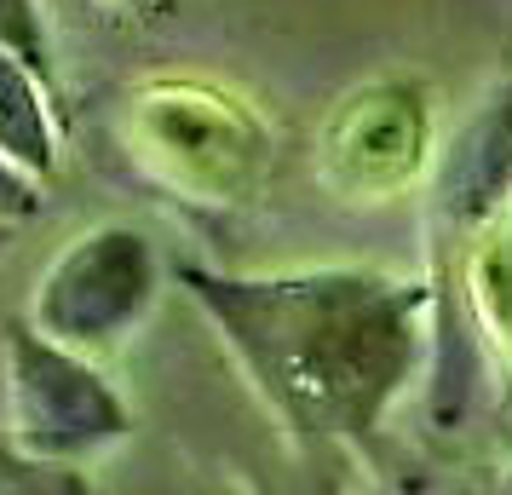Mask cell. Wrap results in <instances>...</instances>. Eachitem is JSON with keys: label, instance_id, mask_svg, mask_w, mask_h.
<instances>
[{"label": "cell", "instance_id": "obj_1", "mask_svg": "<svg viewBox=\"0 0 512 495\" xmlns=\"http://www.w3.org/2000/svg\"><path fill=\"white\" fill-rule=\"evenodd\" d=\"M173 283L213 323L259 403L311 449H369L403 392L432 369V277L380 265H311L231 277L179 265Z\"/></svg>", "mask_w": 512, "mask_h": 495}, {"label": "cell", "instance_id": "obj_2", "mask_svg": "<svg viewBox=\"0 0 512 495\" xmlns=\"http://www.w3.org/2000/svg\"><path fill=\"white\" fill-rule=\"evenodd\" d=\"M6 444L41 461L81 467L133 432V409L98 375V357L41 334L29 317L6 323Z\"/></svg>", "mask_w": 512, "mask_h": 495}, {"label": "cell", "instance_id": "obj_3", "mask_svg": "<svg viewBox=\"0 0 512 495\" xmlns=\"http://www.w3.org/2000/svg\"><path fill=\"white\" fill-rule=\"evenodd\" d=\"M167 283V265L156 242L139 225L104 219L93 231L70 236L52 265L35 277L29 294V323L75 352L104 357L116 352L127 334L144 329Z\"/></svg>", "mask_w": 512, "mask_h": 495}, {"label": "cell", "instance_id": "obj_4", "mask_svg": "<svg viewBox=\"0 0 512 495\" xmlns=\"http://www.w3.org/2000/svg\"><path fill=\"white\" fill-rule=\"evenodd\" d=\"M512 202V75L495 81L438 144L426 173V277L432 294L455 283L472 242Z\"/></svg>", "mask_w": 512, "mask_h": 495}, {"label": "cell", "instance_id": "obj_5", "mask_svg": "<svg viewBox=\"0 0 512 495\" xmlns=\"http://www.w3.org/2000/svg\"><path fill=\"white\" fill-rule=\"evenodd\" d=\"M478 369L512 398V202L472 242L455 283L438 294V346H432V415L455 421L472 398Z\"/></svg>", "mask_w": 512, "mask_h": 495}, {"label": "cell", "instance_id": "obj_6", "mask_svg": "<svg viewBox=\"0 0 512 495\" xmlns=\"http://www.w3.org/2000/svg\"><path fill=\"white\" fill-rule=\"evenodd\" d=\"M432 110L420 81H369L323 127V173L351 202H386L432 173Z\"/></svg>", "mask_w": 512, "mask_h": 495}, {"label": "cell", "instance_id": "obj_7", "mask_svg": "<svg viewBox=\"0 0 512 495\" xmlns=\"http://www.w3.org/2000/svg\"><path fill=\"white\" fill-rule=\"evenodd\" d=\"M52 104H58V81L0 41V156L41 185H52L58 150H64Z\"/></svg>", "mask_w": 512, "mask_h": 495}, {"label": "cell", "instance_id": "obj_8", "mask_svg": "<svg viewBox=\"0 0 512 495\" xmlns=\"http://www.w3.org/2000/svg\"><path fill=\"white\" fill-rule=\"evenodd\" d=\"M0 41L12 52H24L41 75L58 81V64H52V29H47V6L41 0H0Z\"/></svg>", "mask_w": 512, "mask_h": 495}, {"label": "cell", "instance_id": "obj_9", "mask_svg": "<svg viewBox=\"0 0 512 495\" xmlns=\"http://www.w3.org/2000/svg\"><path fill=\"white\" fill-rule=\"evenodd\" d=\"M0 213H6V219H18V225L41 213V179L18 173L6 156H0Z\"/></svg>", "mask_w": 512, "mask_h": 495}, {"label": "cell", "instance_id": "obj_10", "mask_svg": "<svg viewBox=\"0 0 512 495\" xmlns=\"http://www.w3.org/2000/svg\"><path fill=\"white\" fill-rule=\"evenodd\" d=\"M12 231H18V219H6V213H0V254L12 248Z\"/></svg>", "mask_w": 512, "mask_h": 495}]
</instances>
